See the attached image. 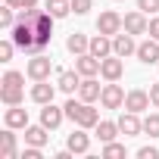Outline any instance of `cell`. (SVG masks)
Instances as JSON below:
<instances>
[{"label":"cell","instance_id":"8992f818","mask_svg":"<svg viewBox=\"0 0 159 159\" xmlns=\"http://www.w3.org/2000/svg\"><path fill=\"white\" fill-rule=\"evenodd\" d=\"M50 69H53V62H50L44 53H34V59L28 62V78H34V81H44V78H50Z\"/></svg>","mask_w":159,"mask_h":159},{"label":"cell","instance_id":"2e32d148","mask_svg":"<svg viewBox=\"0 0 159 159\" xmlns=\"http://www.w3.org/2000/svg\"><path fill=\"white\" fill-rule=\"evenodd\" d=\"M97 122H100V112H97L91 103H81V112H78L75 125H78V128H97Z\"/></svg>","mask_w":159,"mask_h":159},{"label":"cell","instance_id":"3957f363","mask_svg":"<svg viewBox=\"0 0 159 159\" xmlns=\"http://www.w3.org/2000/svg\"><path fill=\"white\" fill-rule=\"evenodd\" d=\"M100 103H103L106 109H119V106H125V91H122L116 81H109V84H103Z\"/></svg>","mask_w":159,"mask_h":159},{"label":"cell","instance_id":"7402d4cb","mask_svg":"<svg viewBox=\"0 0 159 159\" xmlns=\"http://www.w3.org/2000/svg\"><path fill=\"white\" fill-rule=\"evenodd\" d=\"M66 147H69L72 153H88V147H91V137H88L84 131H72V134H69V140H66Z\"/></svg>","mask_w":159,"mask_h":159},{"label":"cell","instance_id":"1f68e13d","mask_svg":"<svg viewBox=\"0 0 159 159\" xmlns=\"http://www.w3.org/2000/svg\"><path fill=\"white\" fill-rule=\"evenodd\" d=\"M13 47H16V44H13V38L0 44V62H10V56H13Z\"/></svg>","mask_w":159,"mask_h":159},{"label":"cell","instance_id":"74e56055","mask_svg":"<svg viewBox=\"0 0 159 159\" xmlns=\"http://www.w3.org/2000/svg\"><path fill=\"white\" fill-rule=\"evenodd\" d=\"M38 7V0H22V10H34Z\"/></svg>","mask_w":159,"mask_h":159},{"label":"cell","instance_id":"4fadbf2b","mask_svg":"<svg viewBox=\"0 0 159 159\" xmlns=\"http://www.w3.org/2000/svg\"><path fill=\"white\" fill-rule=\"evenodd\" d=\"M100 94H103V88L97 84V78H94V75H91V78H84V81H81V88H78V97H81L84 103L100 100Z\"/></svg>","mask_w":159,"mask_h":159},{"label":"cell","instance_id":"d4e9b609","mask_svg":"<svg viewBox=\"0 0 159 159\" xmlns=\"http://www.w3.org/2000/svg\"><path fill=\"white\" fill-rule=\"evenodd\" d=\"M47 13L56 16V19L69 16V13H72V0H47Z\"/></svg>","mask_w":159,"mask_h":159},{"label":"cell","instance_id":"603a6c76","mask_svg":"<svg viewBox=\"0 0 159 159\" xmlns=\"http://www.w3.org/2000/svg\"><path fill=\"white\" fill-rule=\"evenodd\" d=\"M25 143L44 147V143H47V128H44V125H28V128H25Z\"/></svg>","mask_w":159,"mask_h":159},{"label":"cell","instance_id":"6da1fadb","mask_svg":"<svg viewBox=\"0 0 159 159\" xmlns=\"http://www.w3.org/2000/svg\"><path fill=\"white\" fill-rule=\"evenodd\" d=\"M13 44L19 47V50H34V25L31 22H25V19H19L16 25H13Z\"/></svg>","mask_w":159,"mask_h":159},{"label":"cell","instance_id":"cb8c5ba5","mask_svg":"<svg viewBox=\"0 0 159 159\" xmlns=\"http://www.w3.org/2000/svg\"><path fill=\"white\" fill-rule=\"evenodd\" d=\"M116 134H119V122H97V137H100V143L116 140Z\"/></svg>","mask_w":159,"mask_h":159},{"label":"cell","instance_id":"52a82bcc","mask_svg":"<svg viewBox=\"0 0 159 159\" xmlns=\"http://www.w3.org/2000/svg\"><path fill=\"white\" fill-rule=\"evenodd\" d=\"M122 22H125V31H128V34H147V28H150V22H147V13H143V10L128 13Z\"/></svg>","mask_w":159,"mask_h":159},{"label":"cell","instance_id":"8fae6325","mask_svg":"<svg viewBox=\"0 0 159 159\" xmlns=\"http://www.w3.org/2000/svg\"><path fill=\"white\" fill-rule=\"evenodd\" d=\"M75 69L81 72V78H91V75L100 72V59H97L94 53H81V56L75 59Z\"/></svg>","mask_w":159,"mask_h":159},{"label":"cell","instance_id":"f546056e","mask_svg":"<svg viewBox=\"0 0 159 159\" xmlns=\"http://www.w3.org/2000/svg\"><path fill=\"white\" fill-rule=\"evenodd\" d=\"M81 103H84V100H69V103L62 106V109H66V119H72V122H75V119H78V112H81Z\"/></svg>","mask_w":159,"mask_h":159},{"label":"cell","instance_id":"83f0119b","mask_svg":"<svg viewBox=\"0 0 159 159\" xmlns=\"http://www.w3.org/2000/svg\"><path fill=\"white\" fill-rule=\"evenodd\" d=\"M3 84H13V88H25V75H22V72H16V69H10V72L3 75Z\"/></svg>","mask_w":159,"mask_h":159},{"label":"cell","instance_id":"f1b7e54d","mask_svg":"<svg viewBox=\"0 0 159 159\" xmlns=\"http://www.w3.org/2000/svg\"><path fill=\"white\" fill-rule=\"evenodd\" d=\"M13 10H16V7H10V3H7L3 10H0V25H3V28H13V25H16V16H13Z\"/></svg>","mask_w":159,"mask_h":159},{"label":"cell","instance_id":"9a60e30c","mask_svg":"<svg viewBox=\"0 0 159 159\" xmlns=\"http://www.w3.org/2000/svg\"><path fill=\"white\" fill-rule=\"evenodd\" d=\"M53 94H56V88L53 84H47V78H44V81H34V88H31V100L34 103H53Z\"/></svg>","mask_w":159,"mask_h":159},{"label":"cell","instance_id":"d6986e66","mask_svg":"<svg viewBox=\"0 0 159 159\" xmlns=\"http://www.w3.org/2000/svg\"><path fill=\"white\" fill-rule=\"evenodd\" d=\"M0 156L3 159H16V134H13L10 125H7L3 134H0Z\"/></svg>","mask_w":159,"mask_h":159},{"label":"cell","instance_id":"836d02e7","mask_svg":"<svg viewBox=\"0 0 159 159\" xmlns=\"http://www.w3.org/2000/svg\"><path fill=\"white\" fill-rule=\"evenodd\" d=\"M137 156H140V159H159V150H156V147H140Z\"/></svg>","mask_w":159,"mask_h":159},{"label":"cell","instance_id":"44dd1931","mask_svg":"<svg viewBox=\"0 0 159 159\" xmlns=\"http://www.w3.org/2000/svg\"><path fill=\"white\" fill-rule=\"evenodd\" d=\"M7 125H10V128H28V112L22 109V103L7 109Z\"/></svg>","mask_w":159,"mask_h":159},{"label":"cell","instance_id":"d6a6232c","mask_svg":"<svg viewBox=\"0 0 159 159\" xmlns=\"http://www.w3.org/2000/svg\"><path fill=\"white\" fill-rule=\"evenodd\" d=\"M91 7H94L91 0H72V13H78V16H84Z\"/></svg>","mask_w":159,"mask_h":159},{"label":"cell","instance_id":"ffe728a7","mask_svg":"<svg viewBox=\"0 0 159 159\" xmlns=\"http://www.w3.org/2000/svg\"><path fill=\"white\" fill-rule=\"evenodd\" d=\"M0 100H3L7 106H19L25 100V88H13V84H3L0 88Z\"/></svg>","mask_w":159,"mask_h":159},{"label":"cell","instance_id":"8d00e7d4","mask_svg":"<svg viewBox=\"0 0 159 159\" xmlns=\"http://www.w3.org/2000/svg\"><path fill=\"white\" fill-rule=\"evenodd\" d=\"M150 100H153V106H159V84L150 88Z\"/></svg>","mask_w":159,"mask_h":159},{"label":"cell","instance_id":"f35d334b","mask_svg":"<svg viewBox=\"0 0 159 159\" xmlns=\"http://www.w3.org/2000/svg\"><path fill=\"white\" fill-rule=\"evenodd\" d=\"M10 7H16V10H22V0H7Z\"/></svg>","mask_w":159,"mask_h":159},{"label":"cell","instance_id":"30bf717a","mask_svg":"<svg viewBox=\"0 0 159 159\" xmlns=\"http://www.w3.org/2000/svg\"><path fill=\"white\" fill-rule=\"evenodd\" d=\"M137 59H140V62H147V66L159 62V41H156V38H150V41L137 44Z\"/></svg>","mask_w":159,"mask_h":159},{"label":"cell","instance_id":"5b68a950","mask_svg":"<svg viewBox=\"0 0 159 159\" xmlns=\"http://www.w3.org/2000/svg\"><path fill=\"white\" fill-rule=\"evenodd\" d=\"M122 72H125V66H122V56H106V59H100V75L106 78V81H119L122 78Z\"/></svg>","mask_w":159,"mask_h":159},{"label":"cell","instance_id":"ac0fdd59","mask_svg":"<svg viewBox=\"0 0 159 159\" xmlns=\"http://www.w3.org/2000/svg\"><path fill=\"white\" fill-rule=\"evenodd\" d=\"M66 47H69V53L81 56V53H88V50H91V41H88L81 31H72V34H69V41H66Z\"/></svg>","mask_w":159,"mask_h":159},{"label":"cell","instance_id":"9c48e42d","mask_svg":"<svg viewBox=\"0 0 159 159\" xmlns=\"http://www.w3.org/2000/svg\"><path fill=\"white\" fill-rule=\"evenodd\" d=\"M62 119H66V109H59V106H53V103H44V109H41V125L44 128H59L62 125Z\"/></svg>","mask_w":159,"mask_h":159},{"label":"cell","instance_id":"4dcf8cb0","mask_svg":"<svg viewBox=\"0 0 159 159\" xmlns=\"http://www.w3.org/2000/svg\"><path fill=\"white\" fill-rule=\"evenodd\" d=\"M137 10H143L147 16H153V13H159V0H137Z\"/></svg>","mask_w":159,"mask_h":159},{"label":"cell","instance_id":"277c9868","mask_svg":"<svg viewBox=\"0 0 159 159\" xmlns=\"http://www.w3.org/2000/svg\"><path fill=\"white\" fill-rule=\"evenodd\" d=\"M150 103H153V100H150V94H147V91H140V88H134V91H128V94H125V109H128V112H137V116H140L143 109H150Z\"/></svg>","mask_w":159,"mask_h":159},{"label":"cell","instance_id":"7a4b0ae2","mask_svg":"<svg viewBox=\"0 0 159 159\" xmlns=\"http://www.w3.org/2000/svg\"><path fill=\"white\" fill-rule=\"evenodd\" d=\"M122 28H125V22H122V16H119V13H112V10L100 13V19H97V31H100V34H109V38H116Z\"/></svg>","mask_w":159,"mask_h":159},{"label":"cell","instance_id":"7c38bea8","mask_svg":"<svg viewBox=\"0 0 159 159\" xmlns=\"http://www.w3.org/2000/svg\"><path fill=\"white\" fill-rule=\"evenodd\" d=\"M119 131H122L125 137H134V134L143 131V122L137 119V112H125V116L119 119Z\"/></svg>","mask_w":159,"mask_h":159},{"label":"cell","instance_id":"e0dca14e","mask_svg":"<svg viewBox=\"0 0 159 159\" xmlns=\"http://www.w3.org/2000/svg\"><path fill=\"white\" fill-rule=\"evenodd\" d=\"M88 53H94L97 59H106L109 53H112V41H109V34H97V38H91V50Z\"/></svg>","mask_w":159,"mask_h":159},{"label":"cell","instance_id":"5bb4252c","mask_svg":"<svg viewBox=\"0 0 159 159\" xmlns=\"http://www.w3.org/2000/svg\"><path fill=\"white\" fill-rule=\"evenodd\" d=\"M62 94H75L78 88H81V72H59V84H56Z\"/></svg>","mask_w":159,"mask_h":159},{"label":"cell","instance_id":"e575fe53","mask_svg":"<svg viewBox=\"0 0 159 159\" xmlns=\"http://www.w3.org/2000/svg\"><path fill=\"white\" fill-rule=\"evenodd\" d=\"M22 159H41V147H31L28 143V150L22 153Z\"/></svg>","mask_w":159,"mask_h":159},{"label":"cell","instance_id":"484cf974","mask_svg":"<svg viewBox=\"0 0 159 159\" xmlns=\"http://www.w3.org/2000/svg\"><path fill=\"white\" fill-rule=\"evenodd\" d=\"M103 156H106V159H116V156H125V143H116V140L103 143Z\"/></svg>","mask_w":159,"mask_h":159},{"label":"cell","instance_id":"4316f807","mask_svg":"<svg viewBox=\"0 0 159 159\" xmlns=\"http://www.w3.org/2000/svg\"><path fill=\"white\" fill-rule=\"evenodd\" d=\"M143 131H147L150 137H159V116H156V112H150V116L143 119Z\"/></svg>","mask_w":159,"mask_h":159},{"label":"cell","instance_id":"ba28073f","mask_svg":"<svg viewBox=\"0 0 159 159\" xmlns=\"http://www.w3.org/2000/svg\"><path fill=\"white\" fill-rule=\"evenodd\" d=\"M112 53H116V56H122V59H125V56H131V53H137L134 34H128V31L122 34V31H119V34L112 38Z\"/></svg>","mask_w":159,"mask_h":159},{"label":"cell","instance_id":"d590c367","mask_svg":"<svg viewBox=\"0 0 159 159\" xmlns=\"http://www.w3.org/2000/svg\"><path fill=\"white\" fill-rule=\"evenodd\" d=\"M147 31H150V38H156V41H159V16H153V19H150V28H147Z\"/></svg>","mask_w":159,"mask_h":159}]
</instances>
